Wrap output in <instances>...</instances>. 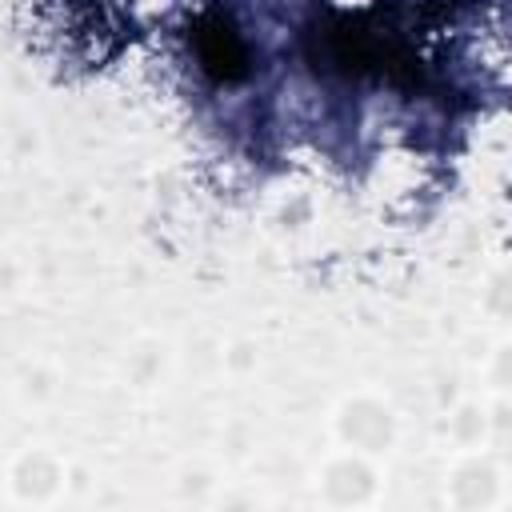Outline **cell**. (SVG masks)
I'll list each match as a JSON object with an SVG mask.
<instances>
[{"mask_svg":"<svg viewBox=\"0 0 512 512\" xmlns=\"http://www.w3.org/2000/svg\"><path fill=\"white\" fill-rule=\"evenodd\" d=\"M192 48H196V56H200V68H204L212 80L232 84V80H244L248 68H252V64H248V44H244L236 20H232L228 12H220V8L204 12V16L192 24Z\"/></svg>","mask_w":512,"mask_h":512,"instance_id":"1","label":"cell"}]
</instances>
